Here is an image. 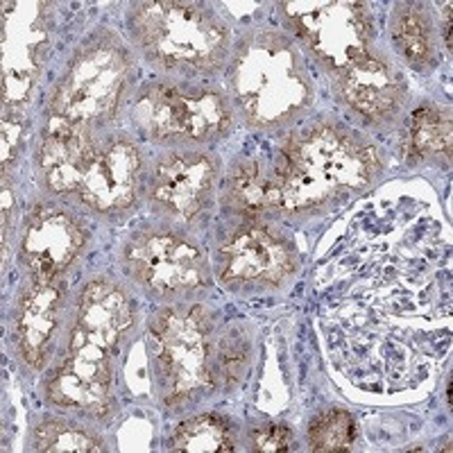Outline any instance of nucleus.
Here are the masks:
<instances>
[{"label":"nucleus","instance_id":"obj_1","mask_svg":"<svg viewBox=\"0 0 453 453\" xmlns=\"http://www.w3.org/2000/svg\"><path fill=\"white\" fill-rule=\"evenodd\" d=\"M376 173L379 157L370 145L318 125L283 145L277 170L268 177V209H311L338 188H363Z\"/></svg>","mask_w":453,"mask_h":453},{"label":"nucleus","instance_id":"obj_2","mask_svg":"<svg viewBox=\"0 0 453 453\" xmlns=\"http://www.w3.org/2000/svg\"><path fill=\"white\" fill-rule=\"evenodd\" d=\"M232 91L252 125L290 120L309 104L311 82L299 52L274 32H258L234 57Z\"/></svg>","mask_w":453,"mask_h":453},{"label":"nucleus","instance_id":"obj_3","mask_svg":"<svg viewBox=\"0 0 453 453\" xmlns=\"http://www.w3.org/2000/svg\"><path fill=\"white\" fill-rule=\"evenodd\" d=\"M132 26L145 55L164 66L211 71L229 46L225 26L188 3H145L136 7Z\"/></svg>","mask_w":453,"mask_h":453},{"label":"nucleus","instance_id":"obj_4","mask_svg":"<svg viewBox=\"0 0 453 453\" xmlns=\"http://www.w3.org/2000/svg\"><path fill=\"white\" fill-rule=\"evenodd\" d=\"M132 75L129 55L120 42L104 35L75 55L52 96V113L88 127L109 120Z\"/></svg>","mask_w":453,"mask_h":453},{"label":"nucleus","instance_id":"obj_5","mask_svg":"<svg viewBox=\"0 0 453 453\" xmlns=\"http://www.w3.org/2000/svg\"><path fill=\"white\" fill-rule=\"evenodd\" d=\"M152 342L164 374L168 403H180L211 386L209 374V322L202 309L161 311L152 326Z\"/></svg>","mask_w":453,"mask_h":453},{"label":"nucleus","instance_id":"obj_6","mask_svg":"<svg viewBox=\"0 0 453 453\" xmlns=\"http://www.w3.org/2000/svg\"><path fill=\"white\" fill-rule=\"evenodd\" d=\"M283 12L299 39L313 50L319 62L340 71L367 52L372 21L358 3H283Z\"/></svg>","mask_w":453,"mask_h":453},{"label":"nucleus","instance_id":"obj_7","mask_svg":"<svg viewBox=\"0 0 453 453\" xmlns=\"http://www.w3.org/2000/svg\"><path fill=\"white\" fill-rule=\"evenodd\" d=\"M134 120L155 139L204 141L222 134L229 127L232 113L218 93L152 87L136 103Z\"/></svg>","mask_w":453,"mask_h":453},{"label":"nucleus","instance_id":"obj_8","mask_svg":"<svg viewBox=\"0 0 453 453\" xmlns=\"http://www.w3.org/2000/svg\"><path fill=\"white\" fill-rule=\"evenodd\" d=\"M127 268L155 293H180L204 286L206 263L193 245L175 236H139L125 252Z\"/></svg>","mask_w":453,"mask_h":453},{"label":"nucleus","instance_id":"obj_9","mask_svg":"<svg viewBox=\"0 0 453 453\" xmlns=\"http://www.w3.org/2000/svg\"><path fill=\"white\" fill-rule=\"evenodd\" d=\"M42 5L14 3L5 7V30H3V87L10 107H19L30 98L43 50L48 43L46 21Z\"/></svg>","mask_w":453,"mask_h":453},{"label":"nucleus","instance_id":"obj_10","mask_svg":"<svg viewBox=\"0 0 453 453\" xmlns=\"http://www.w3.org/2000/svg\"><path fill=\"white\" fill-rule=\"evenodd\" d=\"M109 349L71 338L66 358L48 381V399L87 415H104L109 408Z\"/></svg>","mask_w":453,"mask_h":453},{"label":"nucleus","instance_id":"obj_11","mask_svg":"<svg viewBox=\"0 0 453 453\" xmlns=\"http://www.w3.org/2000/svg\"><path fill=\"white\" fill-rule=\"evenodd\" d=\"M84 245L80 225L55 206H36L27 218L23 257L35 281L52 283L78 257Z\"/></svg>","mask_w":453,"mask_h":453},{"label":"nucleus","instance_id":"obj_12","mask_svg":"<svg viewBox=\"0 0 453 453\" xmlns=\"http://www.w3.org/2000/svg\"><path fill=\"white\" fill-rule=\"evenodd\" d=\"M216 181V164L202 155H170L152 175V204L177 220H191L204 209Z\"/></svg>","mask_w":453,"mask_h":453},{"label":"nucleus","instance_id":"obj_13","mask_svg":"<svg viewBox=\"0 0 453 453\" xmlns=\"http://www.w3.org/2000/svg\"><path fill=\"white\" fill-rule=\"evenodd\" d=\"M225 281H281L295 268V254L263 226H242L222 245Z\"/></svg>","mask_w":453,"mask_h":453},{"label":"nucleus","instance_id":"obj_14","mask_svg":"<svg viewBox=\"0 0 453 453\" xmlns=\"http://www.w3.org/2000/svg\"><path fill=\"white\" fill-rule=\"evenodd\" d=\"M96 157L98 155L84 125L52 116L50 125L43 129L42 152H39L43 175L52 191L80 193Z\"/></svg>","mask_w":453,"mask_h":453},{"label":"nucleus","instance_id":"obj_15","mask_svg":"<svg viewBox=\"0 0 453 453\" xmlns=\"http://www.w3.org/2000/svg\"><path fill=\"white\" fill-rule=\"evenodd\" d=\"M342 98L370 120H383L402 107L403 84L381 57L365 52L338 71Z\"/></svg>","mask_w":453,"mask_h":453},{"label":"nucleus","instance_id":"obj_16","mask_svg":"<svg viewBox=\"0 0 453 453\" xmlns=\"http://www.w3.org/2000/svg\"><path fill=\"white\" fill-rule=\"evenodd\" d=\"M141 157L129 143H113L96 157L80 188V196L96 211H120L132 204L139 186Z\"/></svg>","mask_w":453,"mask_h":453},{"label":"nucleus","instance_id":"obj_17","mask_svg":"<svg viewBox=\"0 0 453 453\" xmlns=\"http://www.w3.org/2000/svg\"><path fill=\"white\" fill-rule=\"evenodd\" d=\"M129 326H132V306L123 290L104 279H96L80 297L78 322L71 338L111 351V347Z\"/></svg>","mask_w":453,"mask_h":453},{"label":"nucleus","instance_id":"obj_18","mask_svg":"<svg viewBox=\"0 0 453 453\" xmlns=\"http://www.w3.org/2000/svg\"><path fill=\"white\" fill-rule=\"evenodd\" d=\"M57 313H59V288L55 283H32L19 304L14 335L23 361L36 370L43 365L50 349L57 329Z\"/></svg>","mask_w":453,"mask_h":453},{"label":"nucleus","instance_id":"obj_19","mask_svg":"<svg viewBox=\"0 0 453 453\" xmlns=\"http://www.w3.org/2000/svg\"><path fill=\"white\" fill-rule=\"evenodd\" d=\"M392 39L396 50L412 66H426L433 59V39L428 19L418 5H396L392 14Z\"/></svg>","mask_w":453,"mask_h":453},{"label":"nucleus","instance_id":"obj_20","mask_svg":"<svg viewBox=\"0 0 453 453\" xmlns=\"http://www.w3.org/2000/svg\"><path fill=\"white\" fill-rule=\"evenodd\" d=\"M180 453H226L234 451L232 428L218 415H200L181 424L170 442Z\"/></svg>","mask_w":453,"mask_h":453},{"label":"nucleus","instance_id":"obj_21","mask_svg":"<svg viewBox=\"0 0 453 453\" xmlns=\"http://www.w3.org/2000/svg\"><path fill=\"white\" fill-rule=\"evenodd\" d=\"M411 155H449L451 152V120L433 107H422L412 113Z\"/></svg>","mask_w":453,"mask_h":453},{"label":"nucleus","instance_id":"obj_22","mask_svg":"<svg viewBox=\"0 0 453 453\" xmlns=\"http://www.w3.org/2000/svg\"><path fill=\"white\" fill-rule=\"evenodd\" d=\"M356 440V422L342 408H331L311 422L309 442L313 451L342 453L349 451Z\"/></svg>","mask_w":453,"mask_h":453},{"label":"nucleus","instance_id":"obj_23","mask_svg":"<svg viewBox=\"0 0 453 453\" xmlns=\"http://www.w3.org/2000/svg\"><path fill=\"white\" fill-rule=\"evenodd\" d=\"M35 449L36 451H75V453H98L103 451V442L98 438H93L91 433L75 428L71 424L57 422H43L36 426L35 431Z\"/></svg>","mask_w":453,"mask_h":453},{"label":"nucleus","instance_id":"obj_24","mask_svg":"<svg viewBox=\"0 0 453 453\" xmlns=\"http://www.w3.org/2000/svg\"><path fill=\"white\" fill-rule=\"evenodd\" d=\"M268 175L257 161H242L229 181V200L242 211L268 209Z\"/></svg>","mask_w":453,"mask_h":453},{"label":"nucleus","instance_id":"obj_25","mask_svg":"<svg viewBox=\"0 0 453 453\" xmlns=\"http://www.w3.org/2000/svg\"><path fill=\"white\" fill-rule=\"evenodd\" d=\"M293 435H290L288 426L283 424H265V426L257 428L252 433V447L254 451L261 453H279L288 451Z\"/></svg>","mask_w":453,"mask_h":453},{"label":"nucleus","instance_id":"obj_26","mask_svg":"<svg viewBox=\"0 0 453 453\" xmlns=\"http://www.w3.org/2000/svg\"><path fill=\"white\" fill-rule=\"evenodd\" d=\"M245 361H248V345L242 342V338L238 335H229V338L222 340V349H220V363L222 372L229 381H236L241 376L242 367H245Z\"/></svg>","mask_w":453,"mask_h":453},{"label":"nucleus","instance_id":"obj_27","mask_svg":"<svg viewBox=\"0 0 453 453\" xmlns=\"http://www.w3.org/2000/svg\"><path fill=\"white\" fill-rule=\"evenodd\" d=\"M14 123V116H5V120H3V159H5L7 164V157H14L16 152V143H19V139H21V123Z\"/></svg>","mask_w":453,"mask_h":453}]
</instances>
